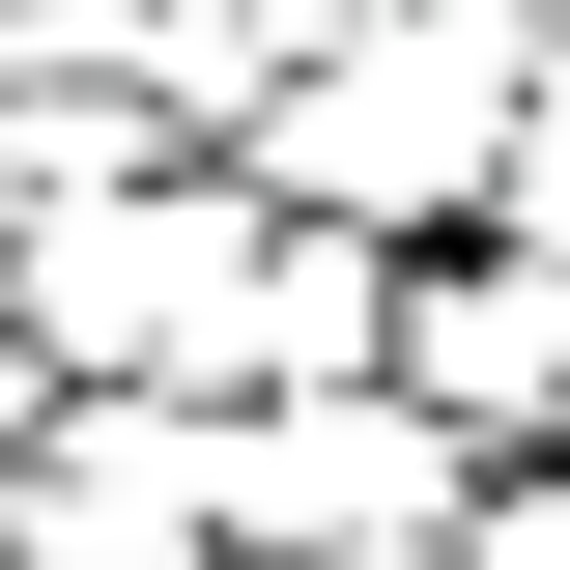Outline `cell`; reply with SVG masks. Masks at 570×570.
Listing matches in <instances>:
<instances>
[{"mask_svg":"<svg viewBox=\"0 0 570 570\" xmlns=\"http://www.w3.org/2000/svg\"><path fill=\"white\" fill-rule=\"evenodd\" d=\"M314 58H343V0H142V86H171V142H257Z\"/></svg>","mask_w":570,"mask_h":570,"instance_id":"6","label":"cell"},{"mask_svg":"<svg viewBox=\"0 0 570 570\" xmlns=\"http://www.w3.org/2000/svg\"><path fill=\"white\" fill-rule=\"evenodd\" d=\"M456 513H485V428L400 400V371L228 400V570H456Z\"/></svg>","mask_w":570,"mask_h":570,"instance_id":"3","label":"cell"},{"mask_svg":"<svg viewBox=\"0 0 570 570\" xmlns=\"http://www.w3.org/2000/svg\"><path fill=\"white\" fill-rule=\"evenodd\" d=\"M400 400H456L485 456H570V257H542V228L400 257Z\"/></svg>","mask_w":570,"mask_h":570,"instance_id":"5","label":"cell"},{"mask_svg":"<svg viewBox=\"0 0 570 570\" xmlns=\"http://www.w3.org/2000/svg\"><path fill=\"white\" fill-rule=\"evenodd\" d=\"M513 115H542V0H456V29H343V58L257 115V171L343 200V228H485Z\"/></svg>","mask_w":570,"mask_h":570,"instance_id":"1","label":"cell"},{"mask_svg":"<svg viewBox=\"0 0 570 570\" xmlns=\"http://www.w3.org/2000/svg\"><path fill=\"white\" fill-rule=\"evenodd\" d=\"M0 570H228V400L86 371L29 428V485H0Z\"/></svg>","mask_w":570,"mask_h":570,"instance_id":"4","label":"cell"},{"mask_svg":"<svg viewBox=\"0 0 570 570\" xmlns=\"http://www.w3.org/2000/svg\"><path fill=\"white\" fill-rule=\"evenodd\" d=\"M485 228H542V257H570V86L513 115V171H485Z\"/></svg>","mask_w":570,"mask_h":570,"instance_id":"7","label":"cell"},{"mask_svg":"<svg viewBox=\"0 0 570 570\" xmlns=\"http://www.w3.org/2000/svg\"><path fill=\"white\" fill-rule=\"evenodd\" d=\"M257 257H285V171L257 142H171V171H115V200L29 228V314H58V371H171V400H228L257 371Z\"/></svg>","mask_w":570,"mask_h":570,"instance_id":"2","label":"cell"}]
</instances>
